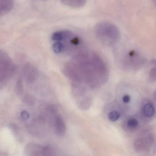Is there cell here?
I'll return each instance as SVG.
<instances>
[{"label":"cell","instance_id":"19","mask_svg":"<svg viewBox=\"0 0 156 156\" xmlns=\"http://www.w3.org/2000/svg\"><path fill=\"white\" fill-rule=\"evenodd\" d=\"M21 117H22V119L24 120H27L29 118V114L28 113V112L23 111L22 112V114H21Z\"/></svg>","mask_w":156,"mask_h":156},{"label":"cell","instance_id":"8","mask_svg":"<svg viewBox=\"0 0 156 156\" xmlns=\"http://www.w3.org/2000/svg\"><path fill=\"white\" fill-rule=\"evenodd\" d=\"M43 147L35 144H29L26 147V152L29 155L37 156L43 155Z\"/></svg>","mask_w":156,"mask_h":156},{"label":"cell","instance_id":"15","mask_svg":"<svg viewBox=\"0 0 156 156\" xmlns=\"http://www.w3.org/2000/svg\"><path fill=\"white\" fill-rule=\"evenodd\" d=\"M54 153V149L50 146H46L43 147V155H53Z\"/></svg>","mask_w":156,"mask_h":156},{"label":"cell","instance_id":"12","mask_svg":"<svg viewBox=\"0 0 156 156\" xmlns=\"http://www.w3.org/2000/svg\"><path fill=\"white\" fill-rule=\"evenodd\" d=\"M23 80L22 78H19L17 80L16 85V93L18 95H22L23 92Z\"/></svg>","mask_w":156,"mask_h":156},{"label":"cell","instance_id":"7","mask_svg":"<svg viewBox=\"0 0 156 156\" xmlns=\"http://www.w3.org/2000/svg\"><path fill=\"white\" fill-rule=\"evenodd\" d=\"M55 130L56 133L60 136H63L66 132V124L60 116H57L55 120Z\"/></svg>","mask_w":156,"mask_h":156},{"label":"cell","instance_id":"20","mask_svg":"<svg viewBox=\"0 0 156 156\" xmlns=\"http://www.w3.org/2000/svg\"><path fill=\"white\" fill-rule=\"evenodd\" d=\"M152 1L154 4L156 6V0H152Z\"/></svg>","mask_w":156,"mask_h":156},{"label":"cell","instance_id":"1","mask_svg":"<svg viewBox=\"0 0 156 156\" xmlns=\"http://www.w3.org/2000/svg\"><path fill=\"white\" fill-rule=\"evenodd\" d=\"M53 51L59 54L61 52L76 50L82 45L80 38L75 33L69 30L56 31L52 34Z\"/></svg>","mask_w":156,"mask_h":156},{"label":"cell","instance_id":"17","mask_svg":"<svg viewBox=\"0 0 156 156\" xmlns=\"http://www.w3.org/2000/svg\"><path fill=\"white\" fill-rule=\"evenodd\" d=\"M149 76L150 79L153 81H156V66L150 70Z\"/></svg>","mask_w":156,"mask_h":156},{"label":"cell","instance_id":"10","mask_svg":"<svg viewBox=\"0 0 156 156\" xmlns=\"http://www.w3.org/2000/svg\"><path fill=\"white\" fill-rule=\"evenodd\" d=\"M87 0H61L63 4L73 8H80L85 5Z\"/></svg>","mask_w":156,"mask_h":156},{"label":"cell","instance_id":"22","mask_svg":"<svg viewBox=\"0 0 156 156\" xmlns=\"http://www.w3.org/2000/svg\"><path fill=\"white\" fill-rule=\"evenodd\" d=\"M43 1H45V0H43Z\"/></svg>","mask_w":156,"mask_h":156},{"label":"cell","instance_id":"16","mask_svg":"<svg viewBox=\"0 0 156 156\" xmlns=\"http://www.w3.org/2000/svg\"><path fill=\"white\" fill-rule=\"evenodd\" d=\"M9 127H10V129H11L12 131L13 132L14 134H15V136H17V138H18V141H20V138H20V131L18 130V128H17V126H16L15 125L10 124Z\"/></svg>","mask_w":156,"mask_h":156},{"label":"cell","instance_id":"3","mask_svg":"<svg viewBox=\"0 0 156 156\" xmlns=\"http://www.w3.org/2000/svg\"><path fill=\"white\" fill-rule=\"evenodd\" d=\"M90 60L94 70L97 73L102 82H106L108 79V71L104 61L99 55L95 53L90 54Z\"/></svg>","mask_w":156,"mask_h":156},{"label":"cell","instance_id":"5","mask_svg":"<svg viewBox=\"0 0 156 156\" xmlns=\"http://www.w3.org/2000/svg\"><path fill=\"white\" fill-rule=\"evenodd\" d=\"M24 77L27 82L32 83L35 80L37 76L36 69L30 64H27L23 70Z\"/></svg>","mask_w":156,"mask_h":156},{"label":"cell","instance_id":"11","mask_svg":"<svg viewBox=\"0 0 156 156\" xmlns=\"http://www.w3.org/2000/svg\"><path fill=\"white\" fill-rule=\"evenodd\" d=\"M143 111L145 116L147 117H152L155 113L154 104L151 103H147L145 104L143 107Z\"/></svg>","mask_w":156,"mask_h":156},{"label":"cell","instance_id":"2","mask_svg":"<svg viewBox=\"0 0 156 156\" xmlns=\"http://www.w3.org/2000/svg\"><path fill=\"white\" fill-rule=\"evenodd\" d=\"M95 34L98 40L107 46L116 44L121 37V34L117 27L109 22L98 24L95 27Z\"/></svg>","mask_w":156,"mask_h":156},{"label":"cell","instance_id":"6","mask_svg":"<svg viewBox=\"0 0 156 156\" xmlns=\"http://www.w3.org/2000/svg\"><path fill=\"white\" fill-rule=\"evenodd\" d=\"M78 67L75 64L72 63L68 64L65 68L66 75L72 78L74 81H79L80 76H79Z\"/></svg>","mask_w":156,"mask_h":156},{"label":"cell","instance_id":"18","mask_svg":"<svg viewBox=\"0 0 156 156\" xmlns=\"http://www.w3.org/2000/svg\"><path fill=\"white\" fill-rule=\"evenodd\" d=\"M130 100H131V97H130V95L126 94L123 97L122 101L124 103H128L130 102Z\"/></svg>","mask_w":156,"mask_h":156},{"label":"cell","instance_id":"14","mask_svg":"<svg viewBox=\"0 0 156 156\" xmlns=\"http://www.w3.org/2000/svg\"><path fill=\"white\" fill-rule=\"evenodd\" d=\"M138 124H139V123H138V121L135 118H130L127 121V125L130 129H135L138 126Z\"/></svg>","mask_w":156,"mask_h":156},{"label":"cell","instance_id":"4","mask_svg":"<svg viewBox=\"0 0 156 156\" xmlns=\"http://www.w3.org/2000/svg\"><path fill=\"white\" fill-rule=\"evenodd\" d=\"M154 142V137L150 134L142 137H139L134 142V148L138 152H143L150 149Z\"/></svg>","mask_w":156,"mask_h":156},{"label":"cell","instance_id":"21","mask_svg":"<svg viewBox=\"0 0 156 156\" xmlns=\"http://www.w3.org/2000/svg\"><path fill=\"white\" fill-rule=\"evenodd\" d=\"M154 96L155 100L156 101V91L155 92L154 94Z\"/></svg>","mask_w":156,"mask_h":156},{"label":"cell","instance_id":"13","mask_svg":"<svg viewBox=\"0 0 156 156\" xmlns=\"http://www.w3.org/2000/svg\"><path fill=\"white\" fill-rule=\"evenodd\" d=\"M120 114L116 111H113L108 114V118L112 122L117 121L120 118Z\"/></svg>","mask_w":156,"mask_h":156},{"label":"cell","instance_id":"9","mask_svg":"<svg viewBox=\"0 0 156 156\" xmlns=\"http://www.w3.org/2000/svg\"><path fill=\"white\" fill-rule=\"evenodd\" d=\"M13 5V0H0V16L9 12Z\"/></svg>","mask_w":156,"mask_h":156}]
</instances>
